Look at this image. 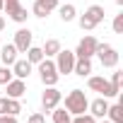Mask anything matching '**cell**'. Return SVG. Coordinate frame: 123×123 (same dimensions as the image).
Instances as JSON below:
<instances>
[{"instance_id": "6da1fadb", "label": "cell", "mask_w": 123, "mask_h": 123, "mask_svg": "<svg viewBox=\"0 0 123 123\" xmlns=\"http://www.w3.org/2000/svg\"><path fill=\"white\" fill-rule=\"evenodd\" d=\"M87 106H89V99L85 97L82 89H73V92H68V97H65V111H68L70 116L87 113Z\"/></svg>"}, {"instance_id": "7a4b0ae2", "label": "cell", "mask_w": 123, "mask_h": 123, "mask_svg": "<svg viewBox=\"0 0 123 123\" xmlns=\"http://www.w3.org/2000/svg\"><path fill=\"white\" fill-rule=\"evenodd\" d=\"M39 77H41L43 87H55V85H58L60 75H58V70H55V63H53L51 58H43L41 63H39Z\"/></svg>"}, {"instance_id": "3957f363", "label": "cell", "mask_w": 123, "mask_h": 123, "mask_svg": "<svg viewBox=\"0 0 123 123\" xmlns=\"http://www.w3.org/2000/svg\"><path fill=\"white\" fill-rule=\"evenodd\" d=\"M104 22V7L101 5H89L87 7V12L80 17V27L85 29V31H92L97 24H101Z\"/></svg>"}, {"instance_id": "277c9868", "label": "cell", "mask_w": 123, "mask_h": 123, "mask_svg": "<svg viewBox=\"0 0 123 123\" xmlns=\"http://www.w3.org/2000/svg\"><path fill=\"white\" fill-rule=\"evenodd\" d=\"M87 85H89V89H92V92L104 94V99H109V97H118V94H121V87L111 85V82H109V80H104V77H94V75H89Z\"/></svg>"}, {"instance_id": "5b68a950", "label": "cell", "mask_w": 123, "mask_h": 123, "mask_svg": "<svg viewBox=\"0 0 123 123\" xmlns=\"http://www.w3.org/2000/svg\"><path fill=\"white\" fill-rule=\"evenodd\" d=\"M55 58H58V60H55V70H58V75H70L73 68H75V58H77L75 51H68V48L63 51V48H60V51L55 53Z\"/></svg>"}, {"instance_id": "8992f818", "label": "cell", "mask_w": 123, "mask_h": 123, "mask_svg": "<svg viewBox=\"0 0 123 123\" xmlns=\"http://www.w3.org/2000/svg\"><path fill=\"white\" fill-rule=\"evenodd\" d=\"M94 55H99L104 68H116L118 65V51L111 43H97V53Z\"/></svg>"}, {"instance_id": "52a82bcc", "label": "cell", "mask_w": 123, "mask_h": 123, "mask_svg": "<svg viewBox=\"0 0 123 123\" xmlns=\"http://www.w3.org/2000/svg\"><path fill=\"white\" fill-rule=\"evenodd\" d=\"M60 99H63V94H60L55 87H46V92L41 94V106H43V111H53V109L60 104Z\"/></svg>"}, {"instance_id": "ba28073f", "label": "cell", "mask_w": 123, "mask_h": 123, "mask_svg": "<svg viewBox=\"0 0 123 123\" xmlns=\"http://www.w3.org/2000/svg\"><path fill=\"white\" fill-rule=\"evenodd\" d=\"M97 39L94 36H85L80 43H77V51H75V55L77 58H92L94 53H97Z\"/></svg>"}, {"instance_id": "9c48e42d", "label": "cell", "mask_w": 123, "mask_h": 123, "mask_svg": "<svg viewBox=\"0 0 123 123\" xmlns=\"http://www.w3.org/2000/svg\"><path fill=\"white\" fill-rule=\"evenodd\" d=\"M55 7H58V0H36L34 7H31V12H34V17L43 19V17H48Z\"/></svg>"}, {"instance_id": "30bf717a", "label": "cell", "mask_w": 123, "mask_h": 123, "mask_svg": "<svg viewBox=\"0 0 123 123\" xmlns=\"http://www.w3.org/2000/svg\"><path fill=\"white\" fill-rule=\"evenodd\" d=\"M31 39H34V34L29 29H17L15 31V48H17V53H27V48L31 46Z\"/></svg>"}, {"instance_id": "8fae6325", "label": "cell", "mask_w": 123, "mask_h": 123, "mask_svg": "<svg viewBox=\"0 0 123 123\" xmlns=\"http://www.w3.org/2000/svg\"><path fill=\"white\" fill-rule=\"evenodd\" d=\"M87 111L94 116V118H106V111H109V101L106 99H94V101H89V106H87Z\"/></svg>"}, {"instance_id": "7c38bea8", "label": "cell", "mask_w": 123, "mask_h": 123, "mask_svg": "<svg viewBox=\"0 0 123 123\" xmlns=\"http://www.w3.org/2000/svg\"><path fill=\"white\" fill-rule=\"evenodd\" d=\"M31 68H34V65L29 63V60H19V58H17L15 63H12V75H15L17 80H24V77L31 75Z\"/></svg>"}, {"instance_id": "4fadbf2b", "label": "cell", "mask_w": 123, "mask_h": 123, "mask_svg": "<svg viewBox=\"0 0 123 123\" xmlns=\"http://www.w3.org/2000/svg\"><path fill=\"white\" fill-rule=\"evenodd\" d=\"M24 92H27L24 80H10L7 82V97L10 99H19V97H24Z\"/></svg>"}, {"instance_id": "5bb4252c", "label": "cell", "mask_w": 123, "mask_h": 123, "mask_svg": "<svg viewBox=\"0 0 123 123\" xmlns=\"http://www.w3.org/2000/svg\"><path fill=\"white\" fill-rule=\"evenodd\" d=\"M73 73L80 75V77H89V73H92V58H75Z\"/></svg>"}, {"instance_id": "9a60e30c", "label": "cell", "mask_w": 123, "mask_h": 123, "mask_svg": "<svg viewBox=\"0 0 123 123\" xmlns=\"http://www.w3.org/2000/svg\"><path fill=\"white\" fill-rule=\"evenodd\" d=\"M0 58H3V63H5V65H12L15 60H17V48H15V43L3 46V53H0Z\"/></svg>"}, {"instance_id": "2e32d148", "label": "cell", "mask_w": 123, "mask_h": 123, "mask_svg": "<svg viewBox=\"0 0 123 123\" xmlns=\"http://www.w3.org/2000/svg\"><path fill=\"white\" fill-rule=\"evenodd\" d=\"M43 58H53L58 51H60V41L58 39H46V43H43Z\"/></svg>"}, {"instance_id": "e0dca14e", "label": "cell", "mask_w": 123, "mask_h": 123, "mask_svg": "<svg viewBox=\"0 0 123 123\" xmlns=\"http://www.w3.org/2000/svg\"><path fill=\"white\" fill-rule=\"evenodd\" d=\"M106 116H109V121H111V123H123V104H116V106H111V104H109Z\"/></svg>"}, {"instance_id": "ac0fdd59", "label": "cell", "mask_w": 123, "mask_h": 123, "mask_svg": "<svg viewBox=\"0 0 123 123\" xmlns=\"http://www.w3.org/2000/svg\"><path fill=\"white\" fill-rule=\"evenodd\" d=\"M58 15H60V19H63V22H73L75 19V15H77V10H75V5H60L58 7Z\"/></svg>"}, {"instance_id": "d6986e66", "label": "cell", "mask_w": 123, "mask_h": 123, "mask_svg": "<svg viewBox=\"0 0 123 123\" xmlns=\"http://www.w3.org/2000/svg\"><path fill=\"white\" fill-rule=\"evenodd\" d=\"M27 60H29L31 65H39L41 60H43V51H41L39 46H29V48H27Z\"/></svg>"}, {"instance_id": "ffe728a7", "label": "cell", "mask_w": 123, "mask_h": 123, "mask_svg": "<svg viewBox=\"0 0 123 123\" xmlns=\"http://www.w3.org/2000/svg\"><path fill=\"white\" fill-rule=\"evenodd\" d=\"M51 113H53V123H70V113H68L65 109H58V106H55Z\"/></svg>"}, {"instance_id": "44dd1931", "label": "cell", "mask_w": 123, "mask_h": 123, "mask_svg": "<svg viewBox=\"0 0 123 123\" xmlns=\"http://www.w3.org/2000/svg\"><path fill=\"white\" fill-rule=\"evenodd\" d=\"M19 111H22L19 99H10V97H7V109H5V113H7V116H17Z\"/></svg>"}, {"instance_id": "7402d4cb", "label": "cell", "mask_w": 123, "mask_h": 123, "mask_svg": "<svg viewBox=\"0 0 123 123\" xmlns=\"http://www.w3.org/2000/svg\"><path fill=\"white\" fill-rule=\"evenodd\" d=\"M70 123H97V118L92 113H77L75 118H70Z\"/></svg>"}, {"instance_id": "603a6c76", "label": "cell", "mask_w": 123, "mask_h": 123, "mask_svg": "<svg viewBox=\"0 0 123 123\" xmlns=\"http://www.w3.org/2000/svg\"><path fill=\"white\" fill-rule=\"evenodd\" d=\"M27 17H29V15H27V7H19L15 15H10V19H15V22H19V24H24Z\"/></svg>"}, {"instance_id": "cb8c5ba5", "label": "cell", "mask_w": 123, "mask_h": 123, "mask_svg": "<svg viewBox=\"0 0 123 123\" xmlns=\"http://www.w3.org/2000/svg\"><path fill=\"white\" fill-rule=\"evenodd\" d=\"M12 80V70L10 68H0V85H7Z\"/></svg>"}, {"instance_id": "d4e9b609", "label": "cell", "mask_w": 123, "mask_h": 123, "mask_svg": "<svg viewBox=\"0 0 123 123\" xmlns=\"http://www.w3.org/2000/svg\"><path fill=\"white\" fill-rule=\"evenodd\" d=\"M113 31L116 34H123V12L113 17Z\"/></svg>"}, {"instance_id": "484cf974", "label": "cell", "mask_w": 123, "mask_h": 123, "mask_svg": "<svg viewBox=\"0 0 123 123\" xmlns=\"http://www.w3.org/2000/svg\"><path fill=\"white\" fill-rule=\"evenodd\" d=\"M121 80H123V73H121V70H116V73L111 75V80H109V82H111V85H116V87H121Z\"/></svg>"}, {"instance_id": "4316f807", "label": "cell", "mask_w": 123, "mask_h": 123, "mask_svg": "<svg viewBox=\"0 0 123 123\" xmlns=\"http://www.w3.org/2000/svg\"><path fill=\"white\" fill-rule=\"evenodd\" d=\"M27 123H46V116H43V113H31Z\"/></svg>"}, {"instance_id": "83f0119b", "label": "cell", "mask_w": 123, "mask_h": 123, "mask_svg": "<svg viewBox=\"0 0 123 123\" xmlns=\"http://www.w3.org/2000/svg\"><path fill=\"white\" fill-rule=\"evenodd\" d=\"M0 123H17V116H0Z\"/></svg>"}, {"instance_id": "f1b7e54d", "label": "cell", "mask_w": 123, "mask_h": 123, "mask_svg": "<svg viewBox=\"0 0 123 123\" xmlns=\"http://www.w3.org/2000/svg\"><path fill=\"white\" fill-rule=\"evenodd\" d=\"M5 109H7V97L0 99V116H5Z\"/></svg>"}, {"instance_id": "f546056e", "label": "cell", "mask_w": 123, "mask_h": 123, "mask_svg": "<svg viewBox=\"0 0 123 123\" xmlns=\"http://www.w3.org/2000/svg\"><path fill=\"white\" fill-rule=\"evenodd\" d=\"M3 29H5V17L0 15V31H3Z\"/></svg>"}, {"instance_id": "4dcf8cb0", "label": "cell", "mask_w": 123, "mask_h": 123, "mask_svg": "<svg viewBox=\"0 0 123 123\" xmlns=\"http://www.w3.org/2000/svg\"><path fill=\"white\" fill-rule=\"evenodd\" d=\"M3 5H5V0H0V12H3Z\"/></svg>"}, {"instance_id": "1f68e13d", "label": "cell", "mask_w": 123, "mask_h": 123, "mask_svg": "<svg viewBox=\"0 0 123 123\" xmlns=\"http://www.w3.org/2000/svg\"><path fill=\"white\" fill-rule=\"evenodd\" d=\"M113 3H116V5H123V0H113Z\"/></svg>"}, {"instance_id": "d6a6232c", "label": "cell", "mask_w": 123, "mask_h": 123, "mask_svg": "<svg viewBox=\"0 0 123 123\" xmlns=\"http://www.w3.org/2000/svg\"><path fill=\"white\" fill-rule=\"evenodd\" d=\"M101 123H111V121H101Z\"/></svg>"}]
</instances>
